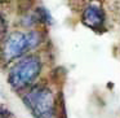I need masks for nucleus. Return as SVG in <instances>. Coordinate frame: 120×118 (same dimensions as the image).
Wrapping results in <instances>:
<instances>
[{"instance_id":"5","label":"nucleus","mask_w":120,"mask_h":118,"mask_svg":"<svg viewBox=\"0 0 120 118\" xmlns=\"http://www.w3.org/2000/svg\"><path fill=\"white\" fill-rule=\"evenodd\" d=\"M34 14L38 22V27H47L53 24L52 14H50V12L45 7H43V5L34 7Z\"/></svg>"},{"instance_id":"7","label":"nucleus","mask_w":120,"mask_h":118,"mask_svg":"<svg viewBox=\"0 0 120 118\" xmlns=\"http://www.w3.org/2000/svg\"><path fill=\"white\" fill-rule=\"evenodd\" d=\"M0 118H14V115L7 106L0 105Z\"/></svg>"},{"instance_id":"6","label":"nucleus","mask_w":120,"mask_h":118,"mask_svg":"<svg viewBox=\"0 0 120 118\" xmlns=\"http://www.w3.org/2000/svg\"><path fill=\"white\" fill-rule=\"evenodd\" d=\"M9 34V22L4 12H0V44Z\"/></svg>"},{"instance_id":"3","label":"nucleus","mask_w":120,"mask_h":118,"mask_svg":"<svg viewBox=\"0 0 120 118\" xmlns=\"http://www.w3.org/2000/svg\"><path fill=\"white\" fill-rule=\"evenodd\" d=\"M27 53H31L27 44L26 31L13 30L9 31L4 42L0 44V61L3 65L13 64L18 58L23 57Z\"/></svg>"},{"instance_id":"4","label":"nucleus","mask_w":120,"mask_h":118,"mask_svg":"<svg viewBox=\"0 0 120 118\" xmlns=\"http://www.w3.org/2000/svg\"><path fill=\"white\" fill-rule=\"evenodd\" d=\"M81 22L88 29L94 30V31H101L102 29H105V25H106V13L103 8L98 4H88L83 9Z\"/></svg>"},{"instance_id":"2","label":"nucleus","mask_w":120,"mask_h":118,"mask_svg":"<svg viewBox=\"0 0 120 118\" xmlns=\"http://www.w3.org/2000/svg\"><path fill=\"white\" fill-rule=\"evenodd\" d=\"M44 61L35 52L27 53L14 61L8 70L7 82L9 87L17 94H23L27 88L39 81L43 73Z\"/></svg>"},{"instance_id":"1","label":"nucleus","mask_w":120,"mask_h":118,"mask_svg":"<svg viewBox=\"0 0 120 118\" xmlns=\"http://www.w3.org/2000/svg\"><path fill=\"white\" fill-rule=\"evenodd\" d=\"M21 97L34 118H60L57 95L49 84L36 82L21 94Z\"/></svg>"}]
</instances>
